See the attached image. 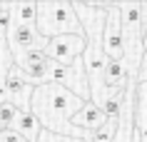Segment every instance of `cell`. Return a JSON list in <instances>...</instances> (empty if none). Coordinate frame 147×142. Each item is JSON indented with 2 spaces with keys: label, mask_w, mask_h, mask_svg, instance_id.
Here are the masks:
<instances>
[{
  "label": "cell",
  "mask_w": 147,
  "mask_h": 142,
  "mask_svg": "<svg viewBox=\"0 0 147 142\" xmlns=\"http://www.w3.org/2000/svg\"><path fill=\"white\" fill-rule=\"evenodd\" d=\"M107 8L105 28H102V52L107 60H122V32H120V13L112 3H102Z\"/></svg>",
  "instance_id": "obj_5"
},
{
  "label": "cell",
  "mask_w": 147,
  "mask_h": 142,
  "mask_svg": "<svg viewBox=\"0 0 147 142\" xmlns=\"http://www.w3.org/2000/svg\"><path fill=\"white\" fill-rule=\"evenodd\" d=\"M0 142H25V140L13 130V127H8V130H0Z\"/></svg>",
  "instance_id": "obj_14"
},
{
  "label": "cell",
  "mask_w": 147,
  "mask_h": 142,
  "mask_svg": "<svg viewBox=\"0 0 147 142\" xmlns=\"http://www.w3.org/2000/svg\"><path fill=\"white\" fill-rule=\"evenodd\" d=\"M35 142H82V140H72V137H62V135H53V132H47V130H40Z\"/></svg>",
  "instance_id": "obj_12"
},
{
  "label": "cell",
  "mask_w": 147,
  "mask_h": 142,
  "mask_svg": "<svg viewBox=\"0 0 147 142\" xmlns=\"http://www.w3.org/2000/svg\"><path fill=\"white\" fill-rule=\"evenodd\" d=\"M35 30L45 40L57 35H85L72 10V3H62V0L35 3Z\"/></svg>",
  "instance_id": "obj_2"
},
{
  "label": "cell",
  "mask_w": 147,
  "mask_h": 142,
  "mask_svg": "<svg viewBox=\"0 0 147 142\" xmlns=\"http://www.w3.org/2000/svg\"><path fill=\"white\" fill-rule=\"evenodd\" d=\"M10 23L13 25H35V3H10Z\"/></svg>",
  "instance_id": "obj_9"
},
{
  "label": "cell",
  "mask_w": 147,
  "mask_h": 142,
  "mask_svg": "<svg viewBox=\"0 0 147 142\" xmlns=\"http://www.w3.org/2000/svg\"><path fill=\"white\" fill-rule=\"evenodd\" d=\"M87 40L85 35H57V38H50L42 47V52L50 63L57 65H72L78 57H82L85 52Z\"/></svg>",
  "instance_id": "obj_3"
},
{
  "label": "cell",
  "mask_w": 147,
  "mask_h": 142,
  "mask_svg": "<svg viewBox=\"0 0 147 142\" xmlns=\"http://www.w3.org/2000/svg\"><path fill=\"white\" fill-rule=\"evenodd\" d=\"M35 87L30 85V80L25 77V72L20 67H10L8 75H5V97H8L10 105H15L20 112L30 110V97Z\"/></svg>",
  "instance_id": "obj_4"
},
{
  "label": "cell",
  "mask_w": 147,
  "mask_h": 142,
  "mask_svg": "<svg viewBox=\"0 0 147 142\" xmlns=\"http://www.w3.org/2000/svg\"><path fill=\"white\" fill-rule=\"evenodd\" d=\"M147 82V50L142 52V60H140V70H137V77H135V85H145Z\"/></svg>",
  "instance_id": "obj_13"
},
{
  "label": "cell",
  "mask_w": 147,
  "mask_h": 142,
  "mask_svg": "<svg viewBox=\"0 0 147 142\" xmlns=\"http://www.w3.org/2000/svg\"><path fill=\"white\" fill-rule=\"evenodd\" d=\"M13 130H15L23 140H28V142H35L38 140V135H40V122H38V117L32 115L30 110H25V112H18V117L13 120Z\"/></svg>",
  "instance_id": "obj_8"
},
{
  "label": "cell",
  "mask_w": 147,
  "mask_h": 142,
  "mask_svg": "<svg viewBox=\"0 0 147 142\" xmlns=\"http://www.w3.org/2000/svg\"><path fill=\"white\" fill-rule=\"evenodd\" d=\"M115 130H117V120H107V122H105L100 130H95L90 137H92V142H110L112 135H115Z\"/></svg>",
  "instance_id": "obj_10"
},
{
  "label": "cell",
  "mask_w": 147,
  "mask_h": 142,
  "mask_svg": "<svg viewBox=\"0 0 147 142\" xmlns=\"http://www.w3.org/2000/svg\"><path fill=\"white\" fill-rule=\"evenodd\" d=\"M18 107L10 102H0V130H8L10 125H13V120L18 117Z\"/></svg>",
  "instance_id": "obj_11"
},
{
  "label": "cell",
  "mask_w": 147,
  "mask_h": 142,
  "mask_svg": "<svg viewBox=\"0 0 147 142\" xmlns=\"http://www.w3.org/2000/svg\"><path fill=\"white\" fill-rule=\"evenodd\" d=\"M105 122H107L105 112H102L97 105H92V102H85L72 117H70V125L82 130V132H87V135H92L95 130H100Z\"/></svg>",
  "instance_id": "obj_7"
},
{
  "label": "cell",
  "mask_w": 147,
  "mask_h": 142,
  "mask_svg": "<svg viewBox=\"0 0 147 142\" xmlns=\"http://www.w3.org/2000/svg\"><path fill=\"white\" fill-rule=\"evenodd\" d=\"M142 47H145V50H147V25H145V28H142Z\"/></svg>",
  "instance_id": "obj_15"
},
{
  "label": "cell",
  "mask_w": 147,
  "mask_h": 142,
  "mask_svg": "<svg viewBox=\"0 0 147 142\" xmlns=\"http://www.w3.org/2000/svg\"><path fill=\"white\" fill-rule=\"evenodd\" d=\"M47 40L35 30V25H13L8 32V50L10 55H20L28 50H42Z\"/></svg>",
  "instance_id": "obj_6"
},
{
  "label": "cell",
  "mask_w": 147,
  "mask_h": 142,
  "mask_svg": "<svg viewBox=\"0 0 147 142\" xmlns=\"http://www.w3.org/2000/svg\"><path fill=\"white\" fill-rule=\"evenodd\" d=\"M82 100L78 95H72L67 87L55 85V82H45L32 90L30 97V112L38 117L40 127L53 135H62V137H72V140H85L90 137L87 132L78 130L70 125V117L82 107Z\"/></svg>",
  "instance_id": "obj_1"
}]
</instances>
